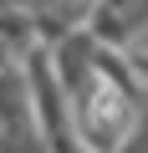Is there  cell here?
I'll list each match as a JSON object with an SVG mask.
<instances>
[{
    "instance_id": "1",
    "label": "cell",
    "mask_w": 148,
    "mask_h": 153,
    "mask_svg": "<svg viewBox=\"0 0 148 153\" xmlns=\"http://www.w3.org/2000/svg\"><path fill=\"white\" fill-rule=\"evenodd\" d=\"M123 51H128L133 61H148V26H143V31H138V36H133V41H128Z\"/></svg>"
}]
</instances>
